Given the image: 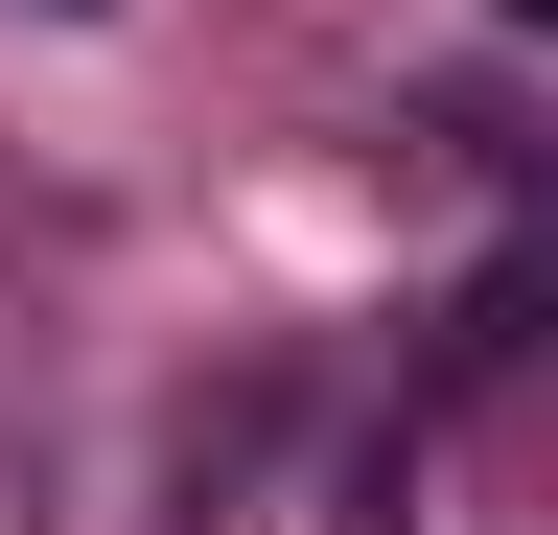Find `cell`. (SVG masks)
<instances>
[{
	"mask_svg": "<svg viewBox=\"0 0 558 535\" xmlns=\"http://www.w3.org/2000/svg\"><path fill=\"white\" fill-rule=\"evenodd\" d=\"M47 24H117V0H47Z\"/></svg>",
	"mask_w": 558,
	"mask_h": 535,
	"instance_id": "cell-2",
	"label": "cell"
},
{
	"mask_svg": "<svg viewBox=\"0 0 558 535\" xmlns=\"http://www.w3.org/2000/svg\"><path fill=\"white\" fill-rule=\"evenodd\" d=\"M512 24H535V47H558V0H512Z\"/></svg>",
	"mask_w": 558,
	"mask_h": 535,
	"instance_id": "cell-3",
	"label": "cell"
},
{
	"mask_svg": "<svg viewBox=\"0 0 558 535\" xmlns=\"http://www.w3.org/2000/svg\"><path fill=\"white\" fill-rule=\"evenodd\" d=\"M465 373H558V233H512L465 280Z\"/></svg>",
	"mask_w": 558,
	"mask_h": 535,
	"instance_id": "cell-1",
	"label": "cell"
}]
</instances>
